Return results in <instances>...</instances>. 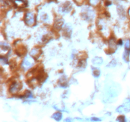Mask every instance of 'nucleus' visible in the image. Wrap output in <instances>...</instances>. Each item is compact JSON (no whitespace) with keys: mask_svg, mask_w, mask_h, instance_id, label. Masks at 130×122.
Listing matches in <instances>:
<instances>
[{"mask_svg":"<svg viewBox=\"0 0 130 122\" xmlns=\"http://www.w3.org/2000/svg\"><path fill=\"white\" fill-rule=\"evenodd\" d=\"M81 15L85 20H91L95 17V12L89 6H85L81 10Z\"/></svg>","mask_w":130,"mask_h":122,"instance_id":"obj_1","label":"nucleus"},{"mask_svg":"<svg viewBox=\"0 0 130 122\" xmlns=\"http://www.w3.org/2000/svg\"><path fill=\"white\" fill-rule=\"evenodd\" d=\"M72 4L69 1H66L62 4L59 8V11L63 13H67L72 10Z\"/></svg>","mask_w":130,"mask_h":122,"instance_id":"obj_2","label":"nucleus"},{"mask_svg":"<svg viewBox=\"0 0 130 122\" xmlns=\"http://www.w3.org/2000/svg\"><path fill=\"white\" fill-rule=\"evenodd\" d=\"M25 24L29 26H32L35 24V16L32 13L29 12L26 13L25 17Z\"/></svg>","mask_w":130,"mask_h":122,"instance_id":"obj_3","label":"nucleus"},{"mask_svg":"<svg viewBox=\"0 0 130 122\" xmlns=\"http://www.w3.org/2000/svg\"><path fill=\"white\" fill-rule=\"evenodd\" d=\"M34 64V60L32 58L29 57H25V59L23 61L22 64V66L24 69H28L30 68Z\"/></svg>","mask_w":130,"mask_h":122,"instance_id":"obj_4","label":"nucleus"},{"mask_svg":"<svg viewBox=\"0 0 130 122\" xmlns=\"http://www.w3.org/2000/svg\"><path fill=\"white\" fill-rule=\"evenodd\" d=\"M116 111L119 113H124V112L130 111V99H127L124 102V105L119 106Z\"/></svg>","mask_w":130,"mask_h":122,"instance_id":"obj_5","label":"nucleus"},{"mask_svg":"<svg viewBox=\"0 0 130 122\" xmlns=\"http://www.w3.org/2000/svg\"><path fill=\"white\" fill-rule=\"evenodd\" d=\"M22 85L19 82H14L11 85L10 88V92L11 94H17L21 89Z\"/></svg>","mask_w":130,"mask_h":122,"instance_id":"obj_6","label":"nucleus"},{"mask_svg":"<svg viewBox=\"0 0 130 122\" xmlns=\"http://www.w3.org/2000/svg\"><path fill=\"white\" fill-rule=\"evenodd\" d=\"M41 50L39 48H33L30 52V55L36 58H38L41 55Z\"/></svg>","mask_w":130,"mask_h":122,"instance_id":"obj_7","label":"nucleus"},{"mask_svg":"<svg viewBox=\"0 0 130 122\" xmlns=\"http://www.w3.org/2000/svg\"><path fill=\"white\" fill-rule=\"evenodd\" d=\"M16 53L19 56L24 55L26 53V48L23 45H19V47H17L16 48Z\"/></svg>","mask_w":130,"mask_h":122,"instance_id":"obj_8","label":"nucleus"},{"mask_svg":"<svg viewBox=\"0 0 130 122\" xmlns=\"http://www.w3.org/2000/svg\"><path fill=\"white\" fill-rule=\"evenodd\" d=\"M64 21L62 19H58L55 20V27L57 29H60L63 25Z\"/></svg>","mask_w":130,"mask_h":122,"instance_id":"obj_9","label":"nucleus"},{"mask_svg":"<svg viewBox=\"0 0 130 122\" xmlns=\"http://www.w3.org/2000/svg\"><path fill=\"white\" fill-rule=\"evenodd\" d=\"M92 63L93 64L95 65V66H100V65L103 63V59L101 58V57H95V58H93Z\"/></svg>","mask_w":130,"mask_h":122,"instance_id":"obj_10","label":"nucleus"},{"mask_svg":"<svg viewBox=\"0 0 130 122\" xmlns=\"http://www.w3.org/2000/svg\"><path fill=\"white\" fill-rule=\"evenodd\" d=\"M52 118H53V119H54L55 121H60L62 118V113H60V112H57V113H54V114L52 115Z\"/></svg>","mask_w":130,"mask_h":122,"instance_id":"obj_11","label":"nucleus"},{"mask_svg":"<svg viewBox=\"0 0 130 122\" xmlns=\"http://www.w3.org/2000/svg\"><path fill=\"white\" fill-rule=\"evenodd\" d=\"M14 3L15 5L19 8H23L26 6V3L24 0H15Z\"/></svg>","mask_w":130,"mask_h":122,"instance_id":"obj_12","label":"nucleus"},{"mask_svg":"<svg viewBox=\"0 0 130 122\" xmlns=\"http://www.w3.org/2000/svg\"><path fill=\"white\" fill-rule=\"evenodd\" d=\"M109 47H110V48L112 50H116V49L117 48V43L116 42L115 39H110V41H109Z\"/></svg>","mask_w":130,"mask_h":122,"instance_id":"obj_13","label":"nucleus"},{"mask_svg":"<svg viewBox=\"0 0 130 122\" xmlns=\"http://www.w3.org/2000/svg\"><path fill=\"white\" fill-rule=\"evenodd\" d=\"M0 45H1V53H2L3 52L5 51V52H8V51L10 50V47H9L8 44H6L5 43H2L1 42L0 43Z\"/></svg>","mask_w":130,"mask_h":122,"instance_id":"obj_14","label":"nucleus"},{"mask_svg":"<svg viewBox=\"0 0 130 122\" xmlns=\"http://www.w3.org/2000/svg\"><path fill=\"white\" fill-rule=\"evenodd\" d=\"M92 74L95 78H98L100 75V71L96 67H92Z\"/></svg>","mask_w":130,"mask_h":122,"instance_id":"obj_15","label":"nucleus"},{"mask_svg":"<svg viewBox=\"0 0 130 122\" xmlns=\"http://www.w3.org/2000/svg\"><path fill=\"white\" fill-rule=\"evenodd\" d=\"M59 84L62 87H66V86H67V80H66V78L64 77V76L61 78L60 79Z\"/></svg>","mask_w":130,"mask_h":122,"instance_id":"obj_16","label":"nucleus"},{"mask_svg":"<svg viewBox=\"0 0 130 122\" xmlns=\"http://www.w3.org/2000/svg\"><path fill=\"white\" fill-rule=\"evenodd\" d=\"M65 33H66V36H70L72 33V29H71V27L70 26H66L65 27V30H64Z\"/></svg>","mask_w":130,"mask_h":122,"instance_id":"obj_17","label":"nucleus"},{"mask_svg":"<svg viewBox=\"0 0 130 122\" xmlns=\"http://www.w3.org/2000/svg\"><path fill=\"white\" fill-rule=\"evenodd\" d=\"M116 121L118 122H127L126 118L124 116H119L116 119Z\"/></svg>","mask_w":130,"mask_h":122,"instance_id":"obj_18","label":"nucleus"},{"mask_svg":"<svg viewBox=\"0 0 130 122\" xmlns=\"http://www.w3.org/2000/svg\"><path fill=\"white\" fill-rule=\"evenodd\" d=\"M89 1H90V5H93V6H96L99 3L100 0H89Z\"/></svg>","mask_w":130,"mask_h":122,"instance_id":"obj_19","label":"nucleus"},{"mask_svg":"<svg viewBox=\"0 0 130 122\" xmlns=\"http://www.w3.org/2000/svg\"><path fill=\"white\" fill-rule=\"evenodd\" d=\"M90 120L94 122H98V121H100L102 119H100V118H97V117H93V118H91V119H90Z\"/></svg>","mask_w":130,"mask_h":122,"instance_id":"obj_20","label":"nucleus"},{"mask_svg":"<svg viewBox=\"0 0 130 122\" xmlns=\"http://www.w3.org/2000/svg\"><path fill=\"white\" fill-rule=\"evenodd\" d=\"M0 60H1V62H2V63L3 64H7V59H6L5 57H3V56H1V58H0Z\"/></svg>","mask_w":130,"mask_h":122,"instance_id":"obj_21","label":"nucleus"},{"mask_svg":"<svg viewBox=\"0 0 130 122\" xmlns=\"http://www.w3.org/2000/svg\"><path fill=\"white\" fill-rule=\"evenodd\" d=\"M32 94L30 93V92L26 91V94H25V97L30 98V97H32Z\"/></svg>","mask_w":130,"mask_h":122,"instance_id":"obj_22","label":"nucleus"},{"mask_svg":"<svg viewBox=\"0 0 130 122\" xmlns=\"http://www.w3.org/2000/svg\"><path fill=\"white\" fill-rule=\"evenodd\" d=\"M64 122H73V119H71V118H67L65 119Z\"/></svg>","mask_w":130,"mask_h":122,"instance_id":"obj_23","label":"nucleus"},{"mask_svg":"<svg viewBox=\"0 0 130 122\" xmlns=\"http://www.w3.org/2000/svg\"><path fill=\"white\" fill-rule=\"evenodd\" d=\"M128 15H129V17H130V8L128 10Z\"/></svg>","mask_w":130,"mask_h":122,"instance_id":"obj_24","label":"nucleus"}]
</instances>
